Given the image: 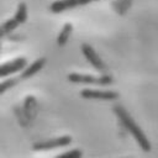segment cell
I'll return each instance as SVG.
<instances>
[{
    "instance_id": "6da1fadb",
    "label": "cell",
    "mask_w": 158,
    "mask_h": 158,
    "mask_svg": "<svg viewBox=\"0 0 158 158\" xmlns=\"http://www.w3.org/2000/svg\"><path fill=\"white\" fill-rule=\"evenodd\" d=\"M114 114L116 115V117L118 118V121L121 122V125L125 127V130L135 138V141L138 143V146L141 147V149L143 152H151L152 149V144L148 139V137L146 136V133L143 132V130L137 125V122L133 120V117L128 114V111L122 106V105H114L112 107Z\"/></svg>"
},
{
    "instance_id": "7a4b0ae2",
    "label": "cell",
    "mask_w": 158,
    "mask_h": 158,
    "mask_svg": "<svg viewBox=\"0 0 158 158\" xmlns=\"http://www.w3.org/2000/svg\"><path fill=\"white\" fill-rule=\"evenodd\" d=\"M27 17H28V10H27L26 2H19L16 11H15V15L11 19H7L2 23H0V43H1V40L4 37L10 35L20 25L25 23L27 21Z\"/></svg>"
},
{
    "instance_id": "3957f363",
    "label": "cell",
    "mask_w": 158,
    "mask_h": 158,
    "mask_svg": "<svg viewBox=\"0 0 158 158\" xmlns=\"http://www.w3.org/2000/svg\"><path fill=\"white\" fill-rule=\"evenodd\" d=\"M67 79L74 84H88V85H98V86H107L114 84V77L107 73H104L101 75L70 73L67 75Z\"/></svg>"
},
{
    "instance_id": "277c9868",
    "label": "cell",
    "mask_w": 158,
    "mask_h": 158,
    "mask_svg": "<svg viewBox=\"0 0 158 158\" xmlns=\"http://www.w3.org/2000/svg\"><path fill=\"white\" fill-rule=\"evenodd\" d=\"M72 142H73L72 136L63 135V136H58V137L35 142L32 144V149L37 151V152H44V151H51V149H56V148L68 147L69 144H72Z\"/></svg>"
},
{
    "instance_id": "5b68a950",
    "label": "cell",
    "mask_w": 158,
    "mask_h": 158,
    "mask_svg": "<svg viewBox=\"0 0 158 158\" xmlns=\"http://www.w3.org/2000/svg\"><path fill=\"white\" fill-rule=\"evenodd\" d=\"M80 96L88 100H101V101H114L120 98V94L115 90L105 89H90L85 88L80 91Z\"/></svg>"
},
{
    "instance_id": "8992f818",
    "label": "cell",
    "mask_w": 158,
    "mask_h": 158,
    "mask_svg": "<svg viewBox=\"0 0 158 158\" xmlns=\"http://www.w3.org/2000/svg\"><path fill=\"white\" fill-rule=\"evenodd\" d=\"M80 51H81L83 56L85 57V59L93 65L94 69H96L98 72H101V73H105V72L107 70L106 64H105L104 60L100 58V56L98 54V52L94 49L93 46H90L89 43H81Z\"/></svg>"
},
{
    "instance_id": "52a82bcc",
    "label": "cell",
    "mask_w": 158,
    "mask_h": 158,
    "mask_svg": "<svg viewBox=\"0 0 158 158\" xmlns=\"http://www.w3.org/2000/svg\"><path fill=\"white\" fill-rule=\"evenodd\" d=\"M94 1H99V0H56L49 5V11L52 14H60L74 7L88 5Z\"/></svg>"
},
{
    "instance_id": "ba28073f",
    "label": "cell",
    "mask_w": 158,
    "mask_h": 158,
    "mask_svg": "<svg viewBox=\"0 0 158 158\" xmlns=\"http://www.w3.org/2000/svg\"><path fill=\"white\" fill-rule=\"evenodd\" d=\"M26 64H27V59L25 57H17L15 59L0 64V78H6L21 72Z\"/></svg>"
},
{
    "instance_id": "9c48e42d",
    "label": "cell",
    "mask_w": 158,
    "mask_h": 158,
    "mask_svg": "<svg viewBox=\"0 0 158 158\" xmlns=\"http://www.w3.org/2000/svg\"><path fill=\"white\" fill-rule=\"evenodd\" d=\"M46 64V58H37L35 62H32L30 65H25L23 69L21 70L20 75H19V79L20 80H25V79H28L33 75H36L40 70H42V68L44 67Z\"/></svg>"
},
{
    "instance_id": "30bf717a",
    "label": "cell",
    "mask_w": 158,
    "mask_h": 158,
    "mask_svg": "<svg viewBox=\"0 0 158 158\" xmlns=\"http://www.w3.org/2000/svg\"><path fill=\"white\" fill-rule=\"evenodd\" d=\"M72 31H73V23L72 22H65L63 25L62 30L59 31L58 36H57V44L58 46H64L68 42V40L72 35Z\"/></svg>"
},
{
    "instance_id": "8fae6325",
    "label": "cell",
    "mask_w": 158,
    "mask_h": 158,
    "mask_svg": "<svg viewBox=\"0 0 158 158\" xmlns=\"http://www.w3.org/2000/svg\"><path fill=\"white\" fill-rule=\"evenodd\" d=\"M20 81H21V80L19 79V77H10V78L6 77L5 80L0 81V95L4 94V93H6V91L10 90L11 88H14V86H15L16 84H19Z\"/></svg>"
},
{
    "instance_id": "7c38bea8",
    "label": "cell",
    "mask_w": 158,
    "mask_h": 158,
    "mask_svg": "<svg viewBox=\"0 0 158 158\" xmlns=\"http://www.w3.org/2000/svg\"><path fill=\"white\" fill-rule=\"evenodd\" d=\"M57 157L58 158H80L83 157V151L80 148H72L67 152L57 154Z\"/></svg>"
}]
</instances>
